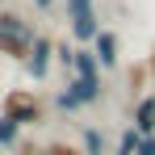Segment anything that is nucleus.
Wrapping results in <instances>:
<instances>
[{"label": "nucleus", "instance_id": "2", "mask_svg": "<svg viewBox=\"0 0 155 155\" xmlns=\"http://www.w3.org/2000/svg\"><path fill=\"white\" fill-rule=\"evenodd\" d=\"M0 117L17 122L21 130L42 126V122H46V101H42L34 88H8V92L0 97Z\"/></svg>", "mask_w": 155, "mask_h": 155}, {"label": "nucleus", "instance_id": "11", "mask_svg": "<svg viewBox=\"0 0 155 155\" xmlns=\"http://www.w3.org/2000/svg\"><path fill=\"white\" fill-rule=\"evenodd\" d=\"M138 138H143V134H138L134 126H126L122 134H117V147H113L109 155H134V147H138Z\"/></svg>", "mask_w": 155, "mask_h": 155}, {"label": "nucleus", "instance_id": "1", "mask_svg": "<svg viewBox=\"0 0 155 155\" xmlns=\"http://www.w3.org/2000/svg\"><path fill=\"white\" fill-rule=\"evenodd\" d=\"M34 38H38V29H34V21L25 13L0 8V54L8 63H25L29 51H34Z\"/></svg>", "mask_w": 155, "mask_h": 155}, {"label": "nucleus", "instance_id": "9", "mask_svg": "<svg viewBox=\"0 0 155 155\" xmlns=\"http://www.w3.org/2000/svg\"><path fill=\"white\" fill-rule=\"evenodd\" d=\"M80 151H84V155H109L105 130L101 126H84V130H80Z\"/></svg>", "mask_w": 155, "mask_h": 155}, {"label": "nucleus", "instance_id": "16", "mask_svg": "<svg viewBox=\"0 0 155 155\" xmlns=\"http://www.w3.org/2000/svg\"><path fill=\"white\" fill-rule=\"evenodd\" d=\"M17 155H42V147H17Z\"/></svg>", "mask_w": 155, "mask_h": 155}, {"label": "nucleus", "instance_id": "7", "mask_svg": "<svg viewBox=\"0 0 155 155\" xmlns=\"http://www.w3.org/2000/svg\"><path fill=\"white\" fill-rule=\"evenodd\" d=\"M130 126L138 130V134H155V92H143V97L134 101Z\"/></svg>", "mask_w": 155, "mask_h": 155}, {"label": "nucleus", "instance_id": "13", "mask_svg": "<svg viewBox=\"0 0 155 155\" xmlns=\"http://www.w3.org/2000/svg\"><path fill=\"white\" fill-rule=\"evenodd\" d=\"M134 155H155V134H143L138 147H134Z\"/></svg>", "mask_w": 155, "mask_h": 155}, {"label": "nucleus", "instance_id": "15", "mask_svg": "<svg viewBox=\"0 0 155 155\" xmlns=\"http://www.w3.org/2000/svg\"><path fill=\"white\" fill-rule=\"evenodd\" d=\"M143 67H147V76L155 80V46H151V54H147V63H143Z\"/></svg>", "mask_w": 155, "mask_h": 155}, {"label": "nucleus", "instance_id": "14", "mask_svg": "<svg viewBox=\"0 0 155 155\" xmlns=\"http://www.w3.org/2000/svg\"><path fill=\"white\" fill-rule=\"evenodd\" d=\"M29 4H34L38 13H51V8H54V0H29Z\"/></svg>", "mask_w": 155, "mask_h": 155}, {"label": "nucleus", "instance_id": "4", "mask_svg": "<svg viewBox=\"0 0 155 155\" xmlns=\"http://www.w3.org/2000/svg\"><path fill=\"white\" fill-rule=\"evenodd\" d=\"M51 67H54V38L38 34V38H34V51H29V59H25V71H29L34 84H42V80L51 76Z\"/></svg>", "mask_w": 155, "mask_h": 155}, {"label": "nucleus", "instance_id": "8", "mask_svg": "<svg viewBox=\"0 0 155 155\" xmlns=\"http://www.w3.org/2000/svg\"><path fill=\"white\" fill-rule=\"evenodd\" d=\"M71 76H80V80H101V63H97L92 46H76V54H71Z\"/></svg>", "mask_w": 155, "mask_h": 155}, {"label": "nucleus", "instance_id": "12", "mask_svg": "<svg viewBox=\"0 0 155 155\" xmlns=\"http://www.w3.org/2000/svg\"><path fill=\"white\" fill-rule=\"evenodd\" d=\"M42 155H84V151H80V143H67V138H51V143L42 147Z\"/></svg>", "mask_w": 155, "mask_h": 155}, {"label": "nucleus", "instance_id": "3", "mask_svg": "<svg viewBox=\"0 0 155 155\" xmlns=\"http://www.w3.org/2000/svg\"><path fill=\"white\" fill-rule=\"evenodd\" d=\"M67 8V29H71V42L76 46H92V38L101 34V13H97V0H63Z\"/></svg>", "mask_w": 155, "mask_h": 155}, {"label": "nucleus", "instance_id": "6", "mask_svg": "<svg viewBox=\"0 0 155 155\" xmlns=\"http://www.w3.org/2000/svg\"><path fill=\"white\" fill-rule=\"evenodd\" d=\"M71 97L80 101V109H92V105H101V97H105V84L101 80H80V76H67V84H63Z\"/></svg>", "mask_w": 155, "mask_h": 155}, {"label": "nucleus", "instance_id": "10", "mask_svg": "<svg viewBox=\"0 0 155 155\" xmlns=\"http://www.w3.org/2000/svg\"><path fill=\"white\" fill-rule=\"evenodd\" d=\"M21 134H25V130L17 126V122L0 117V147H4V151H17V147H21Z\"/></svg>", "mask_w": 155, "mask_h": 155}, {"label": "nucleus", "instance_id": "5", "mask_svg": "<svg viewBox=\"0 0 155 155\" xmlns=\"http://www.w3.org/2000/svg\"><path fill=\"white\" fill-rule=\"evenodd\" d=\"M92 54H97V63H101V71H113L117 63H122V38L113 34V29H105L92 38Z\"/></svg>", "mask_w": 155, "mask_h": 155}]
</instances>
